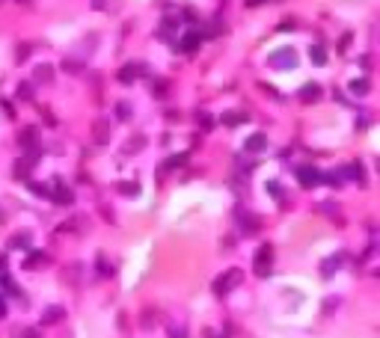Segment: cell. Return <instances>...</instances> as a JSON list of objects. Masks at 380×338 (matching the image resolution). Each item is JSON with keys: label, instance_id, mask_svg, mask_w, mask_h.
Masks as SVG:
<instances>
[{"label": "cell", "instance_id": "obj_1", "mask_svg": "<svg viewBox=\"0 0 380 338\" xmlns=\"http://www.w3.org/2000/svg\"><path fill=\"white\" fill-rule=\"evenodd\" d=\"M235 282H241V273H238V270H229V273H223V276L214 282V291H217V294H226V288L235 285Z\"/></svg>", "mask_w": 380, "mask_h": 338}, {"label": "cell", "instance_id": "obj_2", "mask_svg": "<svg viewBox=\"0 0 380 338\" xmlns=\"http://www.w3.org/2000/svg\"><path fill=\"white\" fill-rule=\"evenodd\" d=\"M256 273H259V276L270 273V246H264V252L256 255Z\"/></svg>", "mask_w": 380, "mask_h": 338}, {"label": "cell", "instance_id": "obj_3", "mask_svg": "<svg viewBox=\"0 0 380 338\" xmlns=\"http://www.w3.org/2000/svg\"><path fill=\"white\" fill-rule=\"evenodd\" d=\"M297 178H300L303 184H318V181H321V175H318V169H312V166H303V169H297Z\"/></svg>", "mask_w": 380, "mask_h": 338}, {"label": "cell", "instance_id": "obj_4", "mask_svg": "<svg viewBox=\"0 0 380 338\" xmlns=\"http://www.w3.org/2000/svg\"><path fill=\"white\" fill-rule=\"evenodd\" d=\"M274 66H277V68H282V66L291 68V66H294V53H291V51H279L277 57H274Z\"/></svg>", "mask_w": 380, "mask_h": 338}, {"label": "cell", "instance_id": "obj_5", "mask_svg": "<svg viewBox=\"0 0 380 338\" xmlns=\"http://www.w3.org/2000/svg\"><path fill=\"white\" fill-rule=\"evenodd\" d=\"M247 149H250V152H261V149H264V136L261 134L250 136V139H247Z\"/></svg>", "mask_w": 380, "mask_h": 338}, {"label": "cell", "instance_id": "obj_6", "mask_svg": "<svg viewBox=\"0 0 380 338\" xmlns=\"http://www.w3.org/2000/svg\"><path fill=\"white\" fill-rule=\"evenodd\" d=\"M303 98H318V86H309V89H303Z\"/></svg>", "mask_w": 380, "mask_h": 338}, {"label": "cell", "instance_id": "obj_7", "mask_svg": "<svg viewBox=\"0 0 380 338\" xmlns=\"http://www.w3.org/2000/svg\"><path fill=\"white\" fill-rule=\"evenodd\" d=\"M60 318V308H51V312H45V321H57Z\"/></svg>", "mask_w": 380, "mask_h": 338}, {"label": "cell", "instance_id": "obj_8", "mask_svg": "<svg viewBox=\"0 0 380 338\" xmlns=\"http://www.w3.org/2000/svg\"><path fill=\"white\" fill-rule=\"evenodd\" d=\"M3 315H6V305H3V300H0V318H3Z\"/></svg>", "mask_w": 380, "mask_h": 338}]
</instances>
